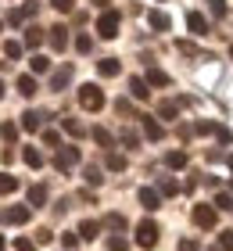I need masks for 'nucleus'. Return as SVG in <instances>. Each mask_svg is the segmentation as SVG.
<instances>
[{
  "label": "nucleus",
  "mask_w": 233,
  "mask_h": 251,
  "mask_svg": "<svg viewBox=\"0 0 233 251\" xmlns=\"http://www.w3.org/2000/svg\"><path fill=\"white\" fill-rule=\"evenodd\" d=\"M79 104H83L86 111H101V108H104V94H101V86H93V83L79 86Z\"/></svg>",
  "instance_id": "f257e3e1"
},
{
  "label": "nucleus",
  "mask_w": 233,
  "mask_h": 251,
  "mask_svg": "<svg viewBox=\"0 0 233 251\" xmlns=\"http://www.w3.org/2000/svg\"><path fill=\"white\" fill-rule=\"evenodd\" d=\"M97 36L101 40H115L119 36V11H104L97 18Z\"/></svg>",
  "instance_id": "f03ea898"
},
{
  "label": "nucleus",
  "mask_w": 233,
  "mask_h": 251,
  "mask_svg": "<svg viewBox=\"0 0 233 251\" xmlns=\"http://www.w3.org/2000/svg\"><path fill=\"white\" fill-rule=\"evenodd\" d=\"M194 223L201 226V230H212L219 223V208L215 204H194Z\"/></svg>",
  "instance_id": "7ed1b4c3"
},
{
  "label": "nucleus",
  "mask_w": 233,
  "mask_h": 251,
  "mask_svg": "<svg viewBox=\"0 0 233 251\" xmlns=\"http://www.w3.org/2000/svg\"><path fill=\"white\" fill-rule=\"evenodd\" d=\"M136 244L140 248H155L158 244V223H151V219H144L136 226Z\"/></svg>",
  "instance_id": "20e7f679"
},
{
  "label": "nucleus",
  "mask_w": 233,
  "mask_h": 251,
  "mask_svg": "<svg viewBox=\"0 0 233 251\" xmlns=\"http://www.w3.org/2000/svg\"><path fill=\"white\" fill-rule=\"evenodd\" d=\"M79 165V147H61L54 158V169L57 173H68V169H76Z\"/></svg>",
  "instance_id": "39448f33"
},
{
  "label": "nucleus",
  "mask_w": 233,
  "mask_h": 251,
  "mask_svg": "<svg viewBox=\"0 0 233 251\" xmlns=\"http://www.w3.org/2000/svg\"><path fill=\"white\" fill-rule=\"evenodd\" d=\"M29 208H26V204H15V208H4V212H0V219H4V223H15V226H22V223H29Z\"/></svg>",
  "instance_id": "423d86ee"
},
{
  "label": "nucleus",
  "mask_w": 233,
  "mask_h": 251,
  "mask_svg": "<svg viewBox=\"0 0 233 251\" xmlns=\"http://www.w3.org/2000/svg\"><path fill=\"white\" fill-rule=\"evenodd\" d=\"M136 198H140V204H144L147 212H155V208H161V194H158V190H151V187H144V190L136 194Z\"/></svg>",
  "instance_id": "0eeeda50"
},
{
  "label": "nucleus",
  "mask_w": 233,
  "mask_h": 251,
  "mask_svg": "<svg viewBox=\"0 0 233 251\" xmlns=\"http://www.w3.org/2000/svg\"><path fill=\"white\" fill-rule=\"evenodd\" d=\"M47 122V111H26V115H22V129H40V126Z\"/></svg>",
  "instance_id": "6e6552de"
},
{
  "label": "nucleus",
  "mask_w": 233,
  "mask_h": 251,
  "mask_svg": "<svg viewBox=\"0 0 233 251\" xmlns=\"http://www.w3.org/2000/svg\"><path fill=\"white\" fill-rule=\"evenodd\" d=\"M68 79H72V65H61L57 72L51 75V90H65L68 86Z\"/></svg>",
  "instance_id": "1a4fd4ad"
},
{
  "label": "nucleus",
  "mask_w": 233,
  "mask_h": 251,
  "mask_svg": "<svg viewBox=\"0 0 233 251\" xmlns=\"http://www.w3.org/2000/svg\"><path fill=\"white\" fill-rule=\"evenodd\" d=\"M186 25H190V32H194V36H205V32H208V22H205V15H197V11H190V15H186Z\"/></svg>",
  "instance_id": "9d476101"
},
{
  "label": "nucleus",
  "mask_w": 233,
  "mask_h": 251,
  "mask_svg": "<svg viewBox=\"0 0 233 251\" xmlns=\"http://www.w3.org/2000/svg\"><path fill=\"white\" fill-rule=\"evenodd\" d=\"M51 47H54V50H65V47H68V29H65V25H54V29H51Z\"/></svg>",
  "instance_id": "9b49d317"
},
{
  "label": "nucleus",
  "mask_w": 233,
  "mask_h": 251,
  "mask_svg": "<svg viewBox=\"0 0 233 251\" xmlns=\"http://www.w3.org/2000/svg\"><path fill=\"white\" fill-rule=\"evenodd\" d=\"M97 72H101L104 79H111V75H119V72H122V65L115 61V58H104V61H97Z\"/></svg>",
  "instance_id": "f8f14e48"
},
{
  "label": "nucleus",
  "mask_w": 233,
  "mask_h": 251,
  "mask_svg": "<svg viewBox=\"0 0 233 251\" xmlns=\"http://www.w3.org/2000/svg\"><path fill=\"white\" fill-rule=\"evenodd\" d=\"M129 94H133L136 100H147V97H151V90H147V79H136V75H133V79H129Z\"/></svg>",
  "instance_id": "ddd939ff"
},
{
  "label": "nucleus",
  "mask_w": 233,
  "mask_h": 251,
  "mask_svg": "<svg viewBox=\"0 0 233 251\" xmlns=\"http://www.w3.org/2000/svg\"><path fill=\"white\" fill-rule=\"evenodd\" d=\"M97 233H101V223H93V219H83V223H79V237H83V241H93Z\"/></svg>",
  "instance_id": "4468645a"
},
{
  "label": "nucleus",
  "mask_w": 233,
  "mask_h": 251,
  "mask_svg": "<svg viewBox=\"0 0 233 251\" xmlns=\"http://www.w3.org/2000/svg\"><path fill=\"white\" fill-rule=\"evenodd\" d=\"M29 204H36V208H40V204H47V187H43V183H32V187H29Z\"/></svg>",
  "instance_id": "2eb2a0df"
},
{
  "label": "nucleus",
  "mask_w": 233,
  "mask_h": 251,
  "mask_svg": "<svg viewBox=\"0 0 233 251\" xmlns=\"http://www.w3.org/2000/svg\"><path fill=\"white\" fill-rule=\"evenodd\" d=\"M29 68H32V72H36V75L51 72V58H43V54H32V58H29Z\"/></svg>",
  "instance_id": "dca6fc26"
},
{
  "label": "nucleus",
  "mask_w": 233,
  "mask_h": 251,
  "mask_svg": "<svg viewBox=\"0 0 233 251\" xmlns=\"http://www.w3.org/2000/svg\"><path fill=\"white\" fill-rule=\"evenodd\" d=\"M144 133L151 136V140H161V136H165V129H161V126L151 119V115H144Z\"/></svg>",
  "instance_id": "f3484780"
},
{
  "label": "nucleus",
  "mask_w": 233,
  "mask_h": 251,
  "mask_svg": "<svg viewBox=\"0 0 233 251\" xmlns=\"http://www.w3.org/2000/svg\"><path fill=\"white\" fill-rule=\"evenodd\" d=\"M22 158H26L29 169H40V165H43V154L36 151V147H26V151H22Z\"/></svg>",
  "instance_id": "a211bd4d"
},
{
  "label": "nucleus",
  "mask_w": 233,
  "mask_h": 251,
  "mask_svg": "<svg viewBox=\"0 0 233 251\" xmlns=\"http://www.w3.org/2000/svg\"><path fill=\"white\" fill-rule=\"evenodd\" d=\"M18 94H22V97H32V94H36V79H32V75H22V79H18Z\"/></svg>",
  "instance_id": "6ab92c4d"
},
{
  "label": "nucleus",
  "mask_w": 233,
  "mask_h": 251,
  "mask_svg": "<svg viewBox=\"0 0 233 251\" xmlns=\"http://www.w3.org/2000/svg\"><path fill=\"white\" fill-rule=\"evenodd\" d=\"M147 22H151V29H161V32L169 29V15H161V11H151Z\"/></svg>",
  "instance_id": "aec40b11"
},
{
  "label": "nucleus",
  "mask_w": 233,
  "mask_h": 251,
  "mask_svg": "<svg viewBox=\"0 0 233 251\" xmlns=\"http://www.w3.org/2000/svg\"><path fill=\"white\" fill-rule=\"evenodd\" d=\"M147 86H169V75L161 72V68H151L147 72Z\"/></svg>",
  "instance_id": "412c9836"
},
{
  "label": "nucleus",
  "mask_w": 233,
  "mask_h": 251,
  "mask_svg": "<svg viewBox=\"0 0 233 251\" xmlns=\"http://www.w3.org/2000/svg\"><path fill=\"white\" fill-rule=\"evenodd\" d=\"M18 190V179L11 173H0V194H15Z\"/></svg>",
  "instance_id": "4be33fe9"
},
{
  "label": "nucleus",
  "mask_w": 233,
  "mask_h": 251,
  "mask_svg": "<svg viewBox=\"0 0 233 251\" xmlns=\"http://www.w3.org/2000/svg\"><path fill=\"white\" fill-rule=\"evenodd\" d=\"M165 165H169V169H183V165H186V151H172V154H165Z\"/></svg>",
  "instance_id": "5701e85b"
},
{
  "label": "nucleus",
  "mask_w": 233,
  "mask_h": 251,
  "mask_svg": "<svg viewBox=\"0 0 233 251\" xmlns=\"http://www.w3.org/2000/svg\"><path fill=\"white\" fill-rule=\"evenodd\" d=\"M176 111H180V104H172V100H161V104H158L161 119H176Z\"/></svg>",
  "instance_id": "b1692460"
},
{
  "label": "nucleus",
  "mask_w": 233,
  "mask_h": 251,
  "mask_svg": "<svg viewBox=\"0 0 233 251\" xmlns=\"http://www.w3.org/2000/svg\"><path fill=\"white\" fill-rule=\"evenodd\" d=\"M93 140H97L101 147H111V144H115V136H111L108 129H101V126H97V129H93Z\"/></svg>",
  "instance_id": "393cba45"
},
{
  "label": "nucleus",
  "mask_w": 233,
  "mask_h": 251,
  "mask_svg": "<svg viewBox=\"0 0 233 251\" xmlns=\"http://www.w3.org/2000/svg\"><path fill=\"white\" fill-rule=\"evenodd\" d=\"M158 194H165V198H172V194H180V183H176V179H161V187H158Z\"/></svg>",
  "instance_id": "a878e982"
},
{
  "label": "nucleus",
  "mask_w": 233,
  "mask_h": 251,
  "mask_svg": "<svg viewBox=\"0 0 233 251\" xmlns=\"http://www.w3.org/2000/svg\"><path fill=\"white\" fill-rule=\"evenodd\" d=\"M108 169H111V173H122V169H126V158L111 151V154H108Z\"/></svg>",
  "instance_id": "bb28decb"
},
{
  "label": "nucleus",
  "mask_w": 233,
  "mask_h": 251,
  "mask_svg": "<svg viewBox=\"0 0 233 251\" xmlns=\"http://www.w3.org/2000/svg\"><path fill=\"white\" fill-rule=\"evenodd\" d=\"M104 226H111V230H126V219H122L119 212H111L108 219H104Z\"/></svg>",
  "instance_id": "cd10ccee"
},
{
  "label": "nucleus",
  "mask_w": 233,
  "mask_h": 251,
  "mask_svg": "<svg viewBox=\"0 0 233 251\" xmlns=\"http://www.w3.org/2000/svg\"><path fill=\"white\" fill-rule=\"evenodd\" d=\"M40 40H43V29H36V25H32V29L26 32V47H36Z\"/></svg>",
  "instance_id": "c85d7f7f"
},
{
  "label": "nucleus",
  "mask_w": 233,
  "mask_h": 251,
  "mask_svg": "<svg viewBox=\"0 0 233 251\" xmlns=\"http://www.w3.org/2000/svg\"><path fill=\"white\" fill-rule=\"evenodd\" d=\"M108 251H129L126 237H108Z\"/></svg>",
  "instance_id": "c756f323"
},
{
  "label": "nucleus",
  "mask_w": 233,
  "mask_h": 251,
  "mask_svg": "<svg viewBox=\"0 0 233 251\" xmlns=\"http://www.w3.org/2000/svg\"><path fill=\"white\" fill-rule=\"evenodd\" d=\"M219 248H223V251H233V230H223V233H219Z\"/></svg>",
  "instance_id": "7c9ffc66"
},
{
  "label": "nucleus",
  "mask_w": 233,
  "mask_h": 251,
  "mask_svg": "<svg viewBox=\"0 0 233 251\" xmlns=\"http://www.w3.org/2000/svg\"><path fill=\"white\" fill-rule=\"evenodd\" d=\"M4 54H7L11 61H15L18 54H22V43H15V40H7V43H4Z\"/></svg>",
  "instance_id": "2f4dec72"
},
{
  "label": "nucleus",
  "mask_w": 233,
  "mask_h": 251,
  "mask_svg": "<svg viewBox=\"0 0 233 251\" xmlns=\"http://www.w3.org/2000/svg\"><path fill=\"white\" fill-rule=\"evenodd\" d=\"M61 126H65V133H72V136H83V126H79L76 119H65Z\"/></svg>",
  "instance_id": "473e14b6"
},
{
  "label": "nucleus",
  "mask_w": 233,
  "mask_h": 251,
  "mask_svg": "<svg viewBox=\"0 0 233 251\" xmlns=\"http://www.w3.org/2000/svg\"><path fill=\"white\" fill-rule=\"evenodd\" d=\"M79 241H83V237H76V233H65V237H61L65 251H76V248H79Z\"/></svg>",
  "instance_id": "72a5a7b5"
},
{
  "label": "nucleus",
  "mask_w": 233,
  "mask_h": 251,
  "mask_svg": "<svg viewBox=\"0 0 233 251\" xmlns=\"http://www.w3.org/2000/svg\"><path fill=\"white\" fill-rule=\"evenodd\" d=\"M215 208H223V212H233V198H230V194H219V198H215Z\"/></svg>",
  "instance_id": "f704fd0d"
},
{
  "label": "nucleus",
  "mask_w": 233,
  "mask_h": 251,
  "mask_svg": "<svg viewBox=\"0 0 233 251\" xmlns=\"http://www.w3.org/2000/svg\"><path fill=\"white\" fill-rule=\"evenodd\" d=\"M90 47H93L90 36H76V50H79V54H90Z\"/></svg>",
  "instance_id": "c9c22d12"
},
{
  "label": "nucleus",
  "mask_w": 233,
  "mask_h": 251,
  "mask_svg": "<svg viewBox=\"0 0 233 251\" xmlns=\"http://www.w3.org/2000/svg\"><path fill=\"white\" fill-rule=\"evenodd\" d=\"M122 144H126V147H136V144H140V136H136L133 129H122Z\"/></svg>",
  "instance_id": "e433bc0d"
},
{
  "label": "nucleus",
  "mask_w": 233,
  "mask_h": 251,
  "mask_svg": "<svg viewBox=\"0 0 233 251\" xmlns=\"http://www.w3.org/2000/svg\"><path fill=\"white\" fill-rule=\"evenodd\" d=\"M0 133H4V140H15V136H18V126L4 122V126H0Z\"/></svg>",
  "instance_id": "4c0bfd02"
},
{
  "label": "nucleus",
  "mask_w": 233,
  "mask_h": 251,
  "mask_svg": "<svg viewBox=\"0 0 233 251\" xmlns=\"http://www.w3.org/2000/svg\"><path fill=\"white\" fill-rule=\"evenodd\" d=\"M86 183H93V187L101 183V169H97V165H90V169H86Z\"/></svg>",
  "instance_id": "58836bf2"
},
{
  "label": "nucleus",
  "mask_w": 233,
  "mask_h": 251,
  "mask_svg": "<svg viewBox=\"0 0 233 251\" xmlns=\"http://www.w3.org/2000/svg\"><path fill=\"white\" fill-rule=\"evenodd\" d=\"M51 4H54V11H61V15H65V11L76 7V0H51Z\"/></svg>",
  "instance_id": "ea45409f"
},
{
  "label": "nucleus",
  "mask_w": 233,
  "mask_h": 251,
  "mask_svg": "<svg viewBox=\"0 0 233 251\" xmlns=\"http://www.w3.org/2000/svg\"><path fill=\"white\" fill-rule=\"evenodd\" d=\"M176 47H180V54H186V58H194V54H197V47H194V43H186V40H180Z\"/></svg>",
  "instance_id": "a19ab883"
},
{
  "label": "nucleus",
  "mask_w": 233,
  "mask_h": 251,
  "mask_svg": "<svg viewBox=\"0 0 233 251\" xmlns=\"http://www.w3.org/2000/svg\"><path fill=\"white\" fill-rule=\"evenodd\" d=\"M215 136H219V144H230V140H233V133L223 129V126H215Z\"/></svg>",
  "instance_id": "79ce46f5"
},
{
  "label": "nucleus",
  "mask_w": 233,
  "mask_h": 251,
  "mask_svg": "<svg viewBox=\"0 0 233 251\" xmlns=\"http://www.w3.org/2000/svg\"><path fill=\"white\" fill-rule=\"evenodd\" d=\"M57 140H61V136H57L54 129H47V133H43V144H47V147H57Z\"/></svg>",
  "instance_id": "37998d69"
},
{
  "label": "nucleus",
  "mask_w": 233,
  "mask_h": 251,
  "mask_svg": "<svg viewBox=\"0 0 233 251\" xmlns=\"http://www.w3.org/2000/svg\"><path fill=\"white\" fill-rule=\"evenodd\" d=\"M15 251H36V248H32L26 237H18V241H15Z\"/></svg>",
  "instance_id": "c03bdc74"
},
{
  "label": "nucleus",
  "mask_w": 233,
  "mask_h": 251,
  "mask_svg": "<svg viewBox=\"0 0 233 251\" xmlns=\"http://www.w3.org/2000/svg\"><path fill=\"white\" fill-rule=\"evenodd\" d=\"M36 241H40V244H51V241H54V233H51V230H40V233H36Z\"/></svg>",
  "instance_id": "a18cd8bd"
},
{
  "label": "nucleus",
  "mask_w": 233,
  "mask_h": 251,
  "mask_svg": "<svg viewBox=\"0 0 233 251\" xmlns=\"http://www.w3.org/2000/svg\"><path fill=\"white\" fill-rule=\"evenodd\" d=\"M212 15H215V18H223V15H226V7H223V0H215V4H212Z\"/></svg>",
  "instance_id": "49530a36"
},
{
  "label": "nucleus",
  "mask_w": 233,
  "mask_h": 251,
  "mask_svg": "<svg viewBox=\"0 0 233 251\" xmlns=\"http://www.w3.org/2000/svg\"><path fill=\"white\" fill-rule=\"evenodd\" d=\"M180 251H197V241H180Z\"/></svg>",
  "instance_id": "de8ad7c7"
},
{
  "label": "nucleus",
  "mask_w": 233,
  "mask_h": 251,
  "mask_svg": "<svg viewBox=\"0 0 233 251\" xmlns=\"http://www.w3.org/2000/svg\"><path fill=\"white\" fill-rule=\"evenodd\" d=\"M93 4H97V7H108V4H111V0H93Z\"/></svg>",
  "instance_id": "09e8293b"
},
{
  "label": "nucleus",
  "mask_w": 233,
  "mask_h": 251,
  "mask_svg": "<svg viewBox=\"0 0 233 251\" xmlns=\"http://www.w3.org/2000/svg\"><path fill=\"white\" fill-rule=\"evenodd\" d=\"M226 165H230V169H233V154H230V158H226Z\"/></svg>",
  "instance_id": "8fccbe9b"
},
{
  "label": "nucleus",
  "mask_w": 233,
  "mask_h": 251,
  "mask_svg": "<svg viewBox=\"0 0 233 251\" xmlns=\"http://www.w3.org/2000/svg\"><path fill=\"white\" fill-rule=\"evenodd\" d=\"M0 251H4V233H0Z\"/></svg>",
  "instance_id": "3c124183"
},
{
  "label": "nucleus",
  "mask_w": 233,
  "mask_h": 251,
  "mask_svg": "<svg viewBox=\"0 0 233 251\" xmlns=\"http://www.w3.org/2000/svg\"><path fill=\"white\" fill-rule=\"evenodd\" d=\"M0 97H4V83H0Z\"/></svg>",
  "instance_id": "603ef678"
},
{
  "label": "nucleus",
  "mask_w": 233,
  "mask_h": 251,
  "mask_svg": "<svg viewBox=\"0 0 233 251\" xmlns=\"http://www.w3.org/2000/svg\"><path fill=\"white\" fill-rule=\"evenodd\" d=\"M230 58H233V47H230Z\"/></svg>",
  "instance_id": "864d4df0"
},
{
  "label": "nucleus",
  "mask_w": 233,
  "mask_h": 251,
  "mask_svg": "<svg viewBox=\"0 0 233 251\" xmlns=\"http://www.w3.org/2000/svg\"><path fill=\"white\" fill-rule=\"evenodd\" d=\"M0 29H4V25H0Z\"/></svg>",
  "instance_id": "5fc2aeb1"
}]
</instances>
